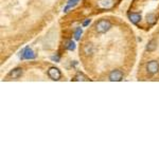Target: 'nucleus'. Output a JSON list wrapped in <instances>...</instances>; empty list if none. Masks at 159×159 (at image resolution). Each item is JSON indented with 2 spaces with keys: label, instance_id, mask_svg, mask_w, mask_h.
<instances>
[{
  "label": "nucleus",
  "instance_id": "1",
  "mask_svg": "<svg viewBox=\"0 0 159 159\" xmlns=\"http://www.w3.org/2000/svg\"><path fill=\"white\" fill-rule=\"evenodd\" d=\"M95 31L98 32L99 34H104L106 32H108L111 28L110 21L107 19H101L95 24Z\"/></svg>",
  "mask_w": 159,
  "mask_h": 159
},
{
  "label": "nucleus",
  "instance_id": "2",
  "mask_svg": "<svg viewBox=\"0 0 159 159\" xmlns=\"http://www.w3.org/2000/svg\"><path fill=\"white\" fill-rule=\"evenodd\" d=\"M48 75L51 80L53 81H58V80L62 77V73L59 71V69L56 68V67H50L49 70H48Z\"/></svg>",
  "mask_w": 159,
  "mask_h": 159
},
{
  "label": "nucleus",
  "instance_id": "3",
  "mask_svg": "<svg viewBox=\"0 0 159 159\" xmlns=\"http://www.w3.org/2000/svg\"><path fill=\"white\" fill-rule=\"evenodd\" d=\"M146 70L150 74H156L159 71V63L157 61H151L146 64Z\"/></svg>",
  "mask_w": 159,
  "mask_h": 159
},
{
  "label": "nucleus",
  "instance_id": "4",
  "mask_svg": "<svg viewBox=\"0 0 159 159\" xmlns=\"http://www.w3.org/2000/svg\"><path fill=\"white\" fill-rule=\"evenodd\" d=\"M21 59H34L35 57H36V55H35L34 51L32 50L30 47H26V49H24V50L21 51V55H20Z\"/></svg>",
  "mask_w": 159,
  "mask_h": 159
},
{
  "label": "nucleus",
  "instance_id": "5",
  "mask_svg": "<svg viewBox=\"0 0 159 159\" xmlns=\"http://www.w3.org/2000/svg\"><path fill=\"white\" fill-rule=\"evenodd\" d=\"M109 81L111 82H120L122 79H123V72L121 70H112V71L109 73V77H108Z\"/></svg>",
  "mask_w": 159,
  "mask_h": 159
},
{
  "label": "nucleus",
  "instance_id": "6",
  "mask_svg": "<svg viewBox=\"0 0 159 159\" xmlns=\"http://www.w3.org/2000/svg\"><path fill=\"white\" fill-rule=\"evenodd\" d=\"M128 18H130V20L132 21V24H137L138 22L141 20V15L138 13H130V15H128Z\"/></svg>",
  "mask_w": 159,
  "mask_h": 159
},
{
  "label": "nucleus",
  "instance_id": "7",
  "mask_svg": "<svg viewBox=\"0 0 159 159\" xmlns=\"http://www.w3.org/2000/svg\"><path fill=\"white\" fill-rule=\"evenodd\" d=\"M21 74H22V69L15 68V69H13L10 73H9V75H10L11 77H13V79H18V77H21Z\"/></svg>",
  "mask_w": 159,
  "mask_h": 159
},
{
  "label": "nucleus",
  "instance_id": "8",
  "mask_svg": "<svg viewBox=\"0 0 159 159\" xmlns=\"http://www.w3.org/2000/svg\"><path fill=\"white\" fill-rule=\"evenodd\" d=\"M99 4L104 9H109L114 5V0H99Z\"/></svg>",
  "mask_w": 159,
  "mask_h": 159
},
{
  "label": "nucleus",
  "instance_id": "9",
  "mask_svg": "<svg viewBox=\"0 0 159 159\" xmlns=\"http://www.w3.org/2000/svg\"><path fill=\"white\" fill-rule=\"evenodd\" d=\"M79 1H80V0H68V2H67L66 6L64 8V12H65V13H67L70 9L74 8V6L79 3Z\"/></svg>",
  "mask_w": 159,
  "mask_h": 159
},
{
  "label": "nucleus",
  "instance_id": "10",
  "mask_svg": "<svg viewBox=\"0 0 159 159\" xmlns=\"http://www.w3.org/2000/svg\"><path fill=\"white\" fill-rule=\"evenodd\" d=\"M156 48H157L156 39H152L148 42V46H146V51H148V52H153V51L156 50Z\"/></svg>",
  "mask_w": 159,
  "mask_h": 159
},
{
  "label": "nucleus",
  "instance_id": "11",
  "mask_svg": "<svg viewBox=\"0 0 159 159\" xmlns=\"http://www.w3.org/2000/svg\"><path fill=\"white\" fill-rule=\"evenodd\" d=\"M73 81H77V82H81V81H89V79H88L86 75H84L83 73H81V72H77V74H75V77H73Z\"/></svg>",
  "mask_w": 159,
  "mask_h": 159
},
{
  "label": "nucleus",
  "instance_id": "12",
  "mask_svg": "<svg viewBox=\"0 0 159 159\" xmlns=\"http://www.w3.org/2000/svg\"><path fill=\"white\" fill-rule=\"evenodd\" d=\"M65 49H67V50L69 51H73L74 49H75V44H74V42H72V40L66 42V44H65Z\"/></svg>",
  "mask_w": 159,
  "mask_h": 159
},
{
  "label": "nucleus",
  "instance_id": "13",
  "mask_svg": "<svg viewBox=\"0 0 159 159\" xmlns=\"http://www.w3.org/2000/svg\"><path fill=\"white\" fill-rule=\"evenodd\" d=\"M93 51H95V49H93L92 45L91 44H86L84 47V52L86 53V54H91V53H93Z\"/></svg>",
  "mask_w": 159,
  "mask_h": 159
},
{
  "label": "nucleus",
  "instance_id": "14",
  "mask_svg": "<svg viewBox=\"0 0 159 159\" xmlns=\"http://www.w3.org/2000/svg\"><path fill=\"white\" fill-rule=\"evenodd\" d=\"M146 18H148V22L150 24H154L155 21H156V16L154 15V14H148Z\"/></svg>",
  "mask_w": 159,
  "mask_h": 159
},
{
  "label": "nucleus",
  "instance_id": "15",
  "mask_svg": "<svg viewBox=\"0 0 159 159\" xmlns=\"http://www.w3.org/2000/svg\"><path fill=\"white\" fill-rule=\"evenodd\" d=\"M83 31H82V28H77V30H75V32H74V38L75 39H80V37H81V35H82Z\"/></svg>",
  "mask_w": 159,
  "mask_h": 159
},
{
  "label": "nucleus",
  "instance_id": "16",
  "mask_svg": "<svg viewBox=\"0 0 159 159\" xmlns=\"http://www.w3.org/2000/svg\"><path fill=\"white\" fill-rule=\"evenodd\" d=\"M90 24V19H86V20L83 22V26H88V24Z\"/></svg>",
  "mask_w": 159,
  "mask_h": 159
},
{
  "label": "nucleus",
  "instance_id": "17",
  "mask_svg": "<svg viewBox=\"0 0 159 159\" xmlns=\"http://www.w3.org/2000/svg\"><path fill=\"white\" fill-rule=\"evenodd\" d=\"M52 59H53V61L58 62V61H59V57H58V56H52Z\"/></svg>",
  "mask_w": 159,
  "mask_h": 159
}]
</instances>
